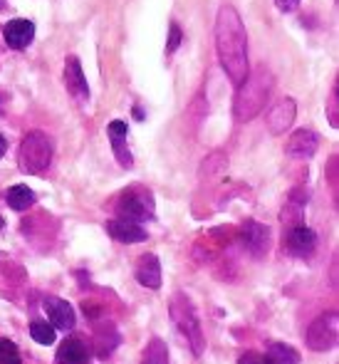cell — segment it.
I'll return each mask as SVG.
<instances>
[{
    "mask_svg": "<svg viewBox=\"0 0 339 364\" xmlns=\"http://www.w3.org/2000/svg\"><path fill=\"white\" fill-rule=\"evenodd\" d=\"M107 233L112 235L114 240L119 243H141V240L149 238L146 228H141V223H134V220H127V218H114L107 223Z\"/></svg>",
    "mask_w": 339,
    "mask_h": 364,
    "instance_id": "obj_12",
    "label": "cell"
},
{
    "mask_svg": "<svg viewBox=\"0 0 339 364\" xmlns=\"http://www.w3.org/2000/svg\"><path fill=\"white\" fill-rule=\"evenodd\" d=\"M5 201H8V206L13 208V211H28L35 203V193L30 191L25 183H15V186L5 193Z\"/></svg>",
    "mask_w": 339,
    "mask_h": 364,
    "instance_id": "obj_18",
    "label": "cell"
},
{
    "mask_svg": "<svg viewBox=\"0 0 339 364\" xmlns=\"http://www.w3.org/2000/svg\"><path fill=\"white\" fill-rule=\"evenodd\" d=\"M183 43V33H181V25L171 23L168 25V40H166V53L173 55L178 50V45Z\"/></svg>",
    "mask_w": 339,
    "mask_h": 364,
    "instance_id": "obj_23",
    "label": "cell"
},
{
    "mask_svg": "<svg viewBox=\"0 0 339 364\" xmlns=\"http://www.w3.org/2000/svg\"><path fill=\"white\" fill-rule=\"evenodd\" d=\"M53 161V141L45 132H28L20 144L18 164L23 173H43Z\"/></svg>",
    "mask_w": 339,
    "mask_h": 364,
    "instance_id": "obj_3",
    "label": "cell"
},
{
    "mask_svg": "<svg viewBox=\"0 0 339 364\" xmlns=\"http://www.w3.org/2000/svg\"><path fill=\"white\" fill-rule=\"evenodd\" d=\"M168 350H166V342L161 337H151L149 345L144 347L141 352V364H168Z\"/></svg>",
    "mask_w": 339,
    "mask_h": 364,
    "instance_id": "obj_19",
    "label": "cell"
},
{
    "mask_svg": "<svg viewBox=\"0 0 339 364\" xmlns=\"http://www.w3.org/2000/svg\"><path fill=\"white\" fill-rule=\"evenodd\" d=\"M317 248V235L312 228H307V225H290V228L285 230V250L292 255H297V258H307V255H312Z\"/></svg>",
    "mask_w": 339,
    "mask_h": 364,
    "instance_id": "obj_7",
    "label": "cell"
},
{
    "mask_svg": "<svg viewBox=\"0 0 339 364\" xmlns=\"http://www.w3.org/2000/svg\"><path fill=\"white\" fill-rule=\"evenodd\" d=\"M238 364H272V362L265 355H260V352H245L238 360Z\"/></svg>",
    "mask_w": 339,
    "mask_h": 364,
    "instance_id": "obj_24",
    "label": "cell"
},
{
    "mask_svg": "<svg viewBox=\"0 0 339 364\" xmlns=\"http://www.w3.org/2000/svg\"><path fill=\"white\" fill-rule=\"evenodd\" d=\"M127 132H129V124H127V122H122V119L109 122V127H107V134H109L112 149H114V156L119 159V164L124 168H131V166H134V159H131V151L127 149Z\"/></svg>",
    "mask_w": 339,
    "mask_h": 364,
    "instance_id": "obj_13",
    "label": "cell"
},
{
    "mask_svg": "<svg viewBox=\"0 0 339 364\" xmlns=\"http://www.w3.org/2000/svg\"><path fill=\"white\" fill-rule=\"evenodd\" d=\"M30 337H33L38 345H53L55 342V337H58V330H55L50 322H45V320H33L30 322Z\"/></svg>",
    "mask_w": 339,
    "mask_h": 364,
    "instance_id": "obj_21",
    "label": "cell"
},
{
    "mask_svg": "<svg viewBox=\"0 0 339 364\" xmlns=\"http://www.w3.org/2000/svg\"><path fill=\"white\" fill-rule=\"evenodd\" d=\"M65 82H68V92L80 102V105H87V102H90V85H87L85 73H82V65L75 55L65 60Z\"/></svg>",
    "mask_w": 339,
    "mask_h": 364,
    "instance_id": "obj_10",
    "label": "cell"
},
{
    "mask_svg": "<svg viewBox=\"0 0 339 364\" xmlns=\"http://www.w3.org/2000/svg\"><path fill=\"white\" fill-rule=\"evenodd\" d=\"M337 335H339V315L337 310H330L317 317L315 322H310V327L305 332V342L312 352H330L337 347Z\"/></svg>",
    "mask_w": 339,
    "mask_h": 364,
    "instance_id": "obj_6",
    "label": "cell"
},
{
    "mask_svg": "<svg viewBox=\"0 0 339 364\" xmlns=\"http://www.w3.org/2000/svg\"><path fill=\"white\" fill-rule=\"evenodd\" d=\"M5 151H8V139L0 134V156H5Z\"/></svg>",
    "mask_w": 339,
    "mask_h": 364,
    "instance_id": "obj_27",
    "label": "cell"
},
{
    "mask_svg": "<svg viewBox=\"0 0 339 364\" xmlns=\"http://www.w3.org/2000/svg\"><path fill=\"white\" fill-rule=\"evenodd\" d=\"M117 216L134 220V223H144V220H154L156 211H154V196L144 188H127L119 198H117Z\"/></svg>",
    "mask_w": 339,
    "mask_h": 364,
    "instance_id": "obj_5",
    "label": "cell"
},
{
    "mask_svg": "<svg viewBox=\"0 0 339 364\" xmlns=\"http://www.w3.org/2000/svg\"><path fill=\"white\" fill-rule=\"evenodd\" d=\"M265 357H268L272 364H300V352L282 345V342H272Z\"/></svg>",
    "mask_w": 339,
    "mask_h": 364,
    "instance_id": "obj_20",
    "label": "cell"
},
{
    "mask_svg": "<svg viewBox=\"0 0 339 364\" xmlns=\"http://www.w3.org/2000/svg\"><path fill=\"white\" fill-rule=\"evenodd\" d=\"M3 38H5V43H8V48H13V50L30 48V43L35 40V23L25 18L10 20V23L3 25Z\"/></svg>",
    "mask_w": 339,
    "mask_h": 364,
    "instance_id": "obj_9",
    "label": "cell"
},
{
    "mask_svg": "<svg viewBox=\"0 0 339 364\" xmlns=\"http://www.w3.org/2000/svg\"><path fill=\"white\" fill-rule=\"evenodd\" d=\"M45 312H48L50 325H53L55 330L70 332L77 322L75 307H72L68 300H63V297H48V300H45Z\"/></svg>",
    "mask_w": 339,
    "mask_h": 364,
    "instance_id": "obj_11",
    "label": "cell"
},
{
    "mask_svg": "<svg viewBox=\"0 0 339 364\" xmlns=\"http://www.w3.org/2000/svg\"><path fill=\"white\" fill-rule=\"evenodd\" d=\"M58 364H90V347L82 337H68L58 347Z\"/></svg>",
    "mask_w": 339,
    "mask_h": 364,
    "instance_id": "obj_16",
    "label": "cell"
},
{
    "mask_svg": "<svg viewBox=\"0 0 339 364\" xmlns=\"http://www.w3.org/2000/svg\"><path fill=\"white\" fill-rule=\"evenodd\" d=\"M0 364H23L18 345L8 337H0Z\"/></svg>",
    "mask_w": 339,
    "mask_h": 364,
    "instance_id": "obj_22",
    "label": "cell"
},
{
    "mask_svg": "<svg viewBox=\"0 0 339 364\" xmlns=\"http://www.w3.org/2000/svg\"><path fill=\"white\" fill-rule=\"evenodd\" d=\"M320 146V136L312 129H297L295 134L287 139V154L297 159H310Z\"/></svg>",
    "mask_w": 339,
    "mask_h": 364,
    "instance_id": "obj_17",
    "label": "cell"
},
{
    "mask_svg": "<svg viewBox=\"0 0 339 364\" xmlns=\"http://www.w3.org/2000/svg\"><path fill=\"white\" fill-rule=\"evenodd\" d=\"M240 238H243L248 253H253L255 258H263L270 248V228L258 220H245L240 228Z\"/></svg>",
    "mask_w": 339,
    "mask_h": 364,
    "instance_id": "obj_8",
    "label": "cell"
},
{
    "mask_svg": "<svg viewBox=\"0 0 339 364\" xmlns=\"http://www.w3.org/2000/svg\"><path fill=\"white\" fill-rule=\"evenodd\" d=\"M330 122H332V127H339V119H337V87L332 90V97H330Z\"/></svg>",
    "mask_w": 339,
    "mask_h": 364,
    "instance_id": "obj_26",
    "label": "cell"
},
{
    "mask_svg": "<svg viewBox=\"0 0 339 364\" xmlns=\"http://www.w3.org/2000/svg\"><path fill=\"white\" fill-rule=\"evenodd\" d=\"M270 92H272V75L265 68L245 77V82L238 87V95H235V105H233L235 122L243 124V122L255 119L265 109V105H268Z\"/></svg>",
    "mask_w": 339,
    "mask_h": 364,
    "instance_id": "obj_2",
    "label": "cell"
},
{
    "mask_svg": "<svg viewBox=\"0 0 339 364\" xmlns=\"http://www.w3.org/2000/svg\"><path fill=\"white\" fill-rule=\"evenodd\" d=\"M139 285L144 288L158 290L161 288V263L154 253H144L141 258L136 260V270H134Z\"/></svg>",
    "mask_w": 339,
    "mask_h": 364,
    "instance_id": "obj_14",
    "label": "cell"
},
{
    "mask_svg": "<svg viewBox=\"0 0 339 364\" xmlns=\"http://www.w3.org/2000/svg\"><path fill=\"white\" fill-rule=\"evenodd\" d=\"M168 315L176 322L178 332L191 342L193 355H203V332H201V322L196 317V310H193L191 300H188L183 292H176L168 302Z\"/></svg>",
    "mask_w": 339,
    "mask_h": 364,
    "instance_id": "obj_4",
    "label": "cell"
},
{
    "mask_svg": "<svg viewBox=\"0 0 339 364\" xmlns=\"http://www.w3.org/2000/svg\"><path fill=\"white\" fill-rule=\"evenodd\" d=\"M275 5H277L280 13H295L297 5H300V0H275Z\"/></svg>",
    "mask_w": 339,
    "mask_h": 364,
    "instance_id": "obj_25",
    "label": "cell"
},
{
    "mask_svg": "<svg viewBox=\"0 0 339 364\" xmlns=\"http://www.w3.org/2000/svg\"><path fill=\"white\" fill-rule=\"evenodd\" d=\"M295 117H297L295 100H280L277 105H272V109L268 112V129L272 134H282V132H287V127L295 122Z\"/></svg>",
    "mask_w": 339,
    "mask_h": 364,
    "instance_id": "obj_15",
    "label": "cell"
},
{
    "mask_svg": "<svg viewBox=\"0 0 339 364\" xmlns=\"http://www.w3.org/2000/svg\"><path fill=\"white\" fill-rule=\"evenodd\" d=\"M215 53L230 82L235 87L243 85L245 77L250 75L248 33L233 5H223L215 15Z\"/></svg>",
    "mask_w": 339,
    "mask_h": 364,
    "instance_id": "obj_1",
    "label": "cell"
}]
</instances>
